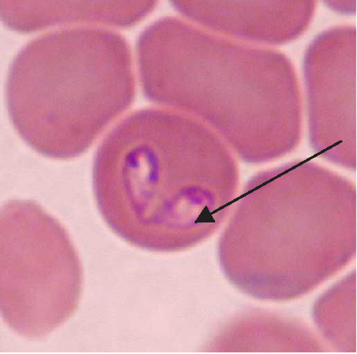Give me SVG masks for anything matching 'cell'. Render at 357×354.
I'll return each mask as SVG.
<instances>
[{
  "label": "cell",
  "mask_w": 357,
  "mask_h": 354,
  "mask_svg": "<svg viewBox=\"0 0 357 354\" xmlns=\"http://www.w3.org/2000/svg\"><path fill=\"white\" fill-rule=\"evenodd\" d=\"M136 51L148 101L204 119L243 161L260 163L274 156L277 99L269 54L173 17L144 29Z\"/></svg>",
  "instance_id": "3957f363"
},
{
  "label": "cell",
  "mask_w": 357,
  "mask_h": 354,
  "mask_svg": "<svg viewBox=\"0 0 357 354\" xmlns=\"http://www.w3.org/2000/svg\"><path fill=\"white\" fill-rule=\"evenodd\" d=\"M135 94L130 45L101 27L59 29L31 40L13 59L6 84L19 136L56 161L86 153Z\"/></svg>",
  "instance_id": "7a4b0ae2"
},
{
  "label": "cell",
  "mask_w": 357,
  "mask_h": 354,
  "mask_svg": "<svg viewBox=\"0 0 357 354\" xmlns=\"http://www.w3.org/2000/svg\"><path fill=\"white\" fill-rule=\"evenodd\" d=\"M156 4V1H3L1 14L4 24L19 33L73 22L128 28L142 21Z\"/></svg>",
  "instance_id": "5b68a950"
},
{
  "label": "cell",
  "mask_w": 357,
  "mask_h": 354,
  "mask_svg": "<svg viewBox=\"0 0 357 354\" xmlns=\"http://www.w3.org/2000/svg\"><path fill=\"white\" fill-rule=\"evenodd\" d=\"M238 181L225 144L199 121L167 109L128 115L93 158V194L104 222L151 252H180L212 236Z\"/></svg>",
  "instance_id": "6da1fadb"
},
{
  "label": "cell",
  "mask_w": 357,
  "mask_h": 354,
  "mask_svg": "<svg viewBox=\"0 0 357 354\" xmlns=\"http://www.w3.org/2000/svg\"><path fill=\"white\" fill-rule=\"evenodd\" d=\"M80 257L66 228L32 200H11L0 216V308L5 323L42 340L76 313Z\"/></svg>",
  "instance_id": "277c9868"
}]
</instances>
